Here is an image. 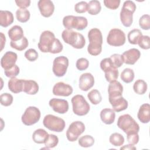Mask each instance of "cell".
Here are the masks:
<instances>
[{
  "instance_id": "7dc6e473",
  "label": "cell",
  "mask_w": 150,
  "mask_h": 150,
  "mask_svg": "<svg viewBox=\"0 0 150 150\" xmlns=\"http://www.w3.org/2000/svg\"><path fill=\"white\" fill-rule=\"evenodd\" d=\"M110 59L116 68L120 67L124 63L122 56L119 54H113L110 56Z\"/></svg>"
},
{
  "instance_id": "c3c4849f",
  "label": "cell",
  "mask_w": 150,
  "mask_h": 150,
  "mask_svg": "<svg viewBox=\"0 0 150 150\" xmlns=\"http://www.w3.org/2000/svg\"><path fill=\"white\" fill-rule=\"evenodd\" d=\"M88 4L84 1H80L74 6V10L78 13H83L87 11Z\"/></svg>"
},
{
  "instance_id": "7bdbcfd3",
  "label": "cell",
  "mask_w": 150,
  "mask_h": 150,
  "mask_svg": "<svg viewBox=\"0 0 150 150\" xmlns=\"http://www.w3.org/2000/svg\"><path fill=\"white\" fill-rule=\"evenodd\" d=\"M89 66V62L86 58H80L79 59L76 63V66L79 70L83 71L86 70Z\"/></svg>"
},
{
  "instance_id": "ab89813d",
  "label": "cell",
  "mask_w": 150,
  "mask_h": 150,
  "mask_svg": "<svg viewBox=\"0 0 150 150\" xmlns=\"http://www.w3.org/2000/svg\"><path fill=\"white\" fill-rule=\"evenodd\" d=\"M13 100V96L8 93H5L0 96V101L1 105L7 107L12 104Z\"/></svg>"
},
{
  "instance_id": "9c48e42d",
  "label": "cell",
  "mask_w": 150,
  "mask_h": 150,
  "mask_svg": "<svg viewBox=\"0 0 150 150\" xmlns=\"http://www.w3.org/2000/svg\"><path fill=\"white\" fill-rule=\"evenodd\" d=\"M55 39V36L52 32L50 30L43 31L40 36L39 42L38 44L39 49L43 53L50 52Z\"/></svg>"
},
{
  "instance_id": "836d02e7",
  "label": "cell",
  "mask_w": 150,
  "mask_h": 150,
  "mask_svg": "<svg viewBox=\"0 0 150 150\" xmlns=\"http://www.w3.org/2000/svg\"><path fill=\"white\" fill-rule=\"evenodd\" d=\"M121 79L125 83L132 82L134 79V72L130 68H126L121 73Z\"/></svg>"
},
{
  "instance_id": "f6af8a7d",
  "label": "cell",
  "mask_w": 150,
  "mask_h": 150,
  "mask_svg": "<svg viewBox=\"0 0 150 150\" xmlns=\"http://www.w3.org/2000/svg\"><path fill=\"white\" fill-rule=\"evenodd\" d=\"M25 57L30 62H34L38 58V53L34 49H29L25 53Z\"/></svg>"
},
{
  "instance_id": "7402d4cb",
  "label": "cell",
  "mask_w": 150,
  "mask_h": 150,
  "mask_svg": "<svg viewBox=\"0 0 150 150\" xmlns=\"http://www.w3.org/2000/svg\"><path fill=\"white\" fill-rule=\"evenodd\" d=\"M9 90L13 93H19L23 91V79H19L16 77L11 78L8 83Z\"/></svg>"
},
{
  "instance_id": "30bf717a",
  "label": "cell",
  "mask_w": 150,
  "mask_h": 150,
  "mask_svg": "<svg viewBox=\"0 0 150 150\" xmlns=\"http://www.w3.org/2000/svg\"><path fill=\"white\" fill-rule=\"evenodd\" d=\"M126 38L124 32L117 28H114L110 30L107 38V43L112 46H121L125 43Z\"/></svg>"
},
{
  "instance_id": "db71d44e",
  "label": "cell",
  "mask_w": 150,
  "mask_h": 150,
  "mask_svg": "<svg viewBox=\"0 0 150 150\" xmlns=\"http://www.w3.org/2000/svg\"><path fill=\"white\" fill-rule=\"evenodd\" d=\"M136 147L134 146V145H132L131 144H128V145H125L122 147L120 148V149H125V150H132V149H136Z\"/></svg>"
},
{
  "instance_id": "e0dca14e",
  "label": "cell",
  "mask_w": 150,
  "mask_h": 150,
  "mask_svg": "<svg viewBox=\"0 0 150 150\" xmlns=\"http://www.w3.org/2000/svg\"><path fill=\"white\" fill-rule=\"evenodd\" d=\"M18 56L15 52L8 51L6 52L1 59V65L5 70H8L13 67L17 60Z\"/></svg>"
},
{
  "instance_id": "f907efd6",
  "label": "cell",
  "mask_w": 150,
  "mask_h": 150,
  "mask_svg": "<svg viewBox=\"0 0 150 150\" xmlns=\"http://www.w3.org/2000/svg\"><path fill=\"white\" fill-rule=\"evenodd\" d=\"M127 138L128 142L132 144L135 145L139 141V135L138 132H132L127 134Z\"/></svg>"
},
{
  "instance_id": "5b68a950",
  "label": "cell",
  "mask_w": 150,
  "mask_h": 150,
  "mask_svg": "<svg viewBox=\"0 0 150 150\" xmlns=\"http://www.w3.org/2000/svg\"><path fill=\"white\" fill-rule=\"evenodd\" d=\"M63 25L66 29H76L78 30H82L87 26L88 21L83 16L67 15L63 18Z\"/></svg>"
},
{
  "instance_id": "484cf974",
  "label": "cell",
  "mask_w": 150,
  "mask_h": 150,
  "mask_svg": "<svg viewBox=\"0 0 150 150\" xmlns=\"http://www.w3.org/2000/svg\"><path fill=\"white\" fill-rule=\"evenodd\" d=\"M8 36L12 41H18L21 39L23 36V30L19 25H14L10 28L8 32Z\"/></svg>"
},
{
  "instance_id": "5bb4252c",
  "label": "cell",
  "mask_w": 150,
  "mask_h": 150,
  "mask_svg": "<svg viewBox=\"0 0 150 150\" xmlns=\"http://www.w3.org/2000/svg\"><path fill=\"white\" fill-rule=\"evenodd\" d=\"M52 91L55 96L67 97L72 94L73 88L70 85L60 81L54 84Z\"/></svg>"
},
{
  "instance_id": "f1b7e54d",
  "label": "cell",
  "mask_w": 150,
  "mask_h": 150,
  "mask_svg": "<svg viewBox=\"0 0 150 150\" xmlns=\"http://www.w3.org/2000/svg\"><path fill=\"white\" fill-rule=\"evenodd\" d=\"M29 43L27 38L23 36L21 39L18 41H11L10 46L12 48L15 49L19 51H22L25 49L28 46Z\"/></svg>"
},
{
  "instance_id": "8992f818",
  "label": "cell",
  "mask_w": 150,
  "mask_h": 150,
  "mask_svg": "<svg viewBox=\"0 0 150 150\" xmlns=\"http://www.w3.org/2000/svg\"><path fill=\"white\" fill-rule=\"evenodd\" d=\"M43 124L48 129L57 132H62L66 125L63 119L52 114H47L44 117Z\"/></svg>"
},
{
  "instance_id": "74e56055",
  "label": "cell",
  "mask_w": 150,
  "mask_h": 150,
  "mask_svg": "<svg viewBox=\"0 0 150 150\" xmlns=\"http://www.w3.org/2000/svg\"><path fill=\"white\" fill-rule=\"evenodd\" d=\"M59 142L58 137L54 134H49L48 137L45 142V145L47 148H53L57 146Z\"/></svg>"
},
{
  "instance_id": "8d00e7d4",
  "label": "cell",
  "mask_w": 150,
  "mask_h": 150,
  "mask_svg": "<svg viewBox=\"0 0 150 150\" xmlns=\"http://www.w3.org/2000/svg\"><path fill=\"white\" fill-rule=\"evenodd\" d=\"M100 67L104 73L114 69H117L114 66L110 57L105 58L101 61Z\"/></svg>"
},
{
  "instance_id": "d4e9b609",
  "label": "cell",
  "mask_w": 150,
  "mask_h": 150,
  "mask_svg": "<svg viewBox=\"0 0 150 150\" xmlns=\"http://www.w3.org/2000/svg\"><path fill=\"white\" fill-rule=\"evenodd\" d=\"M13 16L9 11H0V25L6 28L11 25L13 22Z\"/></svg>"
},
{
  "instance_id": "3957f363",
  "label": "cell",
  "mask_w": 150,
  "mask_h": 150,
  "mask_svg": "<svg viewBox=\"0 0 150 150\" xmlns=\"http://www.w3.org/2000/svg\"><path fill=\"white\" fill-rule=\"evenodd\" d=\"M117 126L125 134L138 132L139 131V124L129 114H124L119 117Z\"/></svg>"
},
{
  "instance_id": "60d3db41",
  "label": "cell",
  "mask_w": 150,
  "mask_h": 150,
  "mask_svg": "<svg viewBox=\"0 0 150 150\" xmlns=\"http://www.w3.org/2000/svg\"><path fill=\"white\" fill-rule=\"evenodd\" d=\"M139 46L143 49H149L150 48V39L149 37L147 35H142L141 36L138 41V43Z\"/></svg>"
},
{
  "instance_id": "f35d334b",
  "label": "cell",
  "mask_w": 150,
  "mask_h": 150,
  "mask_svg": "<svg viewBox=\"0 0 150 150\" xmlns=\"http://www.w3.org/2000/svg\"><path fill=\"white\" fill-rule=\"evenodd\" d=\"M139 25L144 30L150 29V16L148 14L143 15L139 20Z\"/></svg>"
},
{
  "instance_id": "d6986e66",
  "label": "cell",
  "mask_w": 150,
  "mask_h": 150,
  "mask_svg": "<svg viewBox=\"0 0 150 150\" xmlns=\"http://www.w3.org/2000/svg\"><path fill=\"white\" fill-rule=\"evenodd\" d=\"M109 102L115 112H120L126 110L128 107V101L122 96L108 97Z\"/></svg>"
},
{
  "instance_id": "d590c367",
  "label": "cell",
  "mask_w": 150,
  "mask_h": 150,
  "mask_svg": "<svg viewBox=\"0 0 150 150\" xmlns=\"http://www.w3.org/2000/svg\"><path fill=\"white\" fill-rule=\"evenodd\" d=\"M94 143V138L89 135H86L80 137L79 139V144L81 147L88 148L91 146Z\"/></svg>"
},
{
  "instance_id": "277c9868",
  "label": "cell",
  "mask_w": 150,
  "mask_h": 150,
  "mask_svg": "<svg viewBox=\"0 0 150 150\" xmlns=\"http://www.w3.org/2000/svg\"><path fill=\"white\" fill-rule=\"evenodd\" d=\"M136 10V5L132 1L124 2L120 12V20L125 27H129L133 22V13Z\"/></svg>"
},
{
  "instance_id": "f546056e",
  "label": "cell",
  "mask_w": 150,
  "mask_h": 150,
  "mask_svg": "<svg viewBox=\"0 0 150 150\" xmlns=\"http://www.w3.org/2000/svg\"><path fill=\"white\" fill-rule=\"evenodd\" d=\"M147 84L146 83L141 79L137 80L133 85V89L135 93L138 94L142 95L145 93L147 90Z\"/></svg>"
},
{
  "instance_id": "ee69618b",
  "label": "cell",
  "mask_w": 150,
  "mask_h": 150,
  "mask_svg": "<svg viewBox=\"0 0 150 150\" xmlns=\"http://www.w3.org/2000/svg\"><path fill=\"white\" fill-rule=\"evenodd\" d=\"M4 73L5 76L8 77H16L19 73V68L16 64H15L11 68L4 70Z\"/></svg>"
},
{
  "instance_id": "9a60e30c",
  "label": "cell",
  "mask_w": 150,
  "mask_h": 150,
  "mask_svg": "<svg viewBox=\"0 0 150 150\" xmlns=\"http://www.w3.org/2000/svg\"><path fill=\"white\" fill-rule=\"evenodd\" d=\"M123 62L127 64H134L141 56V52L135 48L130 49L124 52L121 55Z\"/></svg>"
},
{
  "instance_id": "bcb514c9",
  "label": "cell",
  "mask_w": 150,
  "mask_h": 150,
  "mask_svg": "<svg viewBox=\"0 0 150 150\" xmlns=\"http://www.w3.org/2000/svg\"><path fill=\"white\" fill-rule=\"evenodd\" d=\"M63 48V46L62 43L60 42V41L58 39L56 38L49 53H51L53 54L59 53L62 51Z\"/></svg>"
},
{
  "instance_id": "52a82bcc",
  "label": "cell",
  "mask_w": 150,
  "mask_h": 150,
  "mask_svg": "<svg viewBox=\"0 0 150 150\" xmlns=\"http://www.w3.org/2000/svg\"><path fill=\"white\" fill-rule=\"evenodd\" d=\"M73 112L79 115L83 116L88 114L90 111V105L84 97L80 94H77L71 98Z\"/></svg>"
},
{
  "instance_id": "4fadbf2b",
  "label": "cell",
  "mask_w": 150,
  "mask_h": 150,
  "mask_svg": "<svg viewBox=\"0 0 150 150\" xmlns=\"http://www.w3.org/2000/svg\"><path fill=\"white\" fill-rule=\"evenodd\" d=\"M49 104L54 111L59 114H65L69 110L68 101L64 99L53 98L50 100Z\"/></svg>"
},
{
  "instance_id": "6da1fadb",
  "label": "cell",
  "mask_w": 150,
  "mask_h": 150,
  "mask_svg": "<svg viewBox=\"0 0 150 150\" xmlns=\"http://www.w3.org/2000/svg\"><path fill=\"white\" fill-rule=\"evenodd\" d=\"M89 44L87 47L88 53L92 56H97L102 51L103 36L98 28H93L88 32Z\"/></svg>"
},
{
  "instance_id": "83f0119b",
  "label": "cell",
  "mask_w": 150,
  "mask_h": 150,
  "mask_svg": "<svg viewBox=\"0 0 150 150\" xmlns=\"http://www.w3.org/2000/svg\"><path fill=\"white\" fill-rule=\"evenodd\" d=\"M101 9V6L100 1L97 0L90 1L88 3L87 12L91 15H97Z\"/></svg>"
},
{
  "instance_id": "7c38bea8",
  "label": "cell",
  "mask_w": 150,
  "mask_h": 150,
  "mask_svg": "<svg viewBox=\"0 0 150 150\" xmlns=\"http://www.w3.org/2000/svg\"><path fill=\"white\" fill-rule=\"evenodd\" d=\"M69 66V59L64 56L56 57L53 63L52 70L54 74L57 77L63 76Z\"/></svg>"
},
{
  "instance_id": "8fae6325",
  "label": "cell",
  "mask_w": 150,
  "mask_h": 150,
  "mask_svg": "<svg viewBox=\"0 0 150 150\" xmlns=\"http://www.w3.org/2000/svg\"><path fill=\"white\" fill-rule=\"evenodd\" d=\"M85 130V125L81 121H76L70 124L66 131V137L70 142L76 141Z\"/></svg>"
},
{
  "instance_id": "1f68e13d",
  "label": "cell",
  "mask_w": 150,
  "mask_h": 150,
  "mask_svg": "<svg viewBox=\"0 0 150 150\" xmlns=\"http://www.w3.org/2000/svg\"><path fill=\"white\" fill-rule=\"evenodd\" d=\"M87 97L90 101L94 105L98 104L102 100V96L100 91L96 89L91 90L88 93Z\"/></svg>"
},
{
  "instance_id": "816d5d0a",
  "label": "cell",
  "mask_w": 150,
  "mask_h": 150,
  "mask_svg": "<svg viewBox=\"0 0 150 150\" xmlns=\"http://www.w3.org/2000/svg\"><path fill=\"white\" fill-rule=\"evenodd\" d=\"M16 5L21 9H26L27 7L29 6L30 4V0H19L15 1Z\"/></svg>"
},
{
  "instance_id": "2e32d148",
  "label": "cell",
  "mask_w": 150,
  "mask_h": 150,
  "mask_svg": "<svg viewBox=\"0 0 150 150\" xmlns=\"http://www.w3.org/2000/svg\"><path fill=\"white\" fill-rule=\"evenodd\" d=\"M38 6L41 15L48 18L52 15L54 11V5L52 1L40 0L38 2Z\"/></svg>"
},
{
  "instance_id": "f5cc1de1",
  "label": "cell",
  "mask_w": 150,
  "mask_h": 150,
  "mask_svg": "<svg viewBox=\"0 0 150 150\" xmlns=\"http://www.w3.org/2000/svg\"><path fill=\"white\" fill-rule=\"evenodd\" d=\"M1 51H2L5 46V42H6V38L5 36L4 35L2 32H1Z\"/></svg>"
},
{
  "instance_id": "681fc988",
  "label": "cell",
  "mask_w": 150,
  "mask_h": 150,
  "mask_svg": "<svg viewBox=\"0 0 150 150\" xmlns=\"http://www.w3.org/2000/svg\"><path fill=\"white\" fill-rule=\"evenodd\" d=\"M103 2L107 8L114 10L119 7L121 1L120 0H104Z\"/></svg>"
},
{
  "instance_id": "603a6c76",
  "label": "cell",
  "mask_w": 150,
  "mask_h": 150,
  "mask_svg": "<svg viewBox=\"0 0 150 150\" xmlns=\"http://www.w3.org/2000/svg\"><path fill=\"white\" fill-rule=\"evenodd\" d=\"M100 118L104 124H111L114 122L115 118V111L111 108H104L100 112Z\"/></svg>"
},
{
  "instance_id": "4316f807",
  "label": "cell",
  "mask_w": 150,
  "mask_h": 150,
  "mask_svg": "<svg viewBox=\"0 0 150 150\" xmlns=\"http://www.w3.org/2000/svg\"><path fill=\"white\" fill-rule=\"evenodd\" d=\"M48 133L45 129L39 128L35 130L32 135L33 141L37 144H43L48 137Z\"/></svg>"
},
{
  "instance_id": "b9f144b4",
  "label": "cell",
  "mask_w": 150,
  "mask_h": 150,
  "mask_svg": "<svg viewBox=\"0 0 150 150\" xmlns=\"http://www.w3.org/2000/svg\"><path fill=\"white\" fill-rule=\"evenodd\" d=\"M119 72L118 69H114L109 71L105 73V77L106 80L110 83L118 79Z\"/></svg>"
},
{
  "instance_id": "44dd1931",
  "label": "cell",
  "mask_w": 150,
  "mask_h": 150,
  "mask_svg": "<svg viewBox=\"0 0 150 150\" xmlns=\"http://www.w3.org/2000/svg\"><path fill=\"white\" fill-rule=\"evenodd\" d=\"M137 117L138 120L144 124L148 123L150 121V105L148 103L143 104L139 108Z\"/></svg>"
},
{
  "instance_id": "e575fe53",
  "label": "cell",
  "mask_w": 150,
  "mask_h": 150,
  "mask_svg": "<svg viewBox=\"0 0 150 150\" xmlns=\"http://www.w3.org/2000/svg\"><path fill=\"white\" fill-rule=\"evenodd\" d=\"M109 141L114 146H120L124 143V138L121 134L115 132L110 135Z\"/></svg>"
},
{
  "instance_id": "ac0fdd59",
  "label": "cell",
  "mask_w": 150,
  "mask_h": 150,
  "mask_svg": "<svg viewBox=\"0 0 150 150\" xmlns=\"http://www.w3.org/2000/svg\"><path fill=\"white\" fill-rule=\"evenodd\" d=\"M94 84V78L90 73L82 74L79 78V88L82 91H87Z\"/></svg>"
},
{
  "instance_id": "4dcf8cb0",
  "label": "cell",
  "mask_w": 150,
  "mask_h": 150,
  "mask_svg": "<svg viewBox=\"0 0 150 150\" xmlns=\"http://www.w3.org/2000/svg\"><path fill=\"white\" fill-rule=\"evenodd\" d=\"M142 36V33L139 29H134L129 32L127 35L128 42L132 45H137L139 38Z\"/></svg>"
},
{
  "instance_id": "7a4b0ae2",
  "label": "cell",
  "mask_w": 150,
  "mask_h": 150,
  "mask_svg": "<svg viewBox=\"0 0 150 150\" xmlns=\"http://www.w3.org/2000/svg\"><path fill=\"white\" fill-rule=\"evenodd\" d=\"M64 42L75 49H80L84 47L86 40L83 35L71 29H64L62 33Z\"/></svg>"
},
{
  "instance_id": "ba28073f",
  "label": "cell",
  "mask_w": 150,
  "mask_h": 150,
  "mask_svg": "<svg viewBox=\"0 0 150 150\" xmlns=\"http://www.w3.org/2000/svg\"><path fill=\"white\" fill-rule=\"evenodd\" d=\"M40 118V111L38 108L33 106L28 107L22 115V122L27 126L32 125L38 122Z\"/></svg>"
},
{
  "instance_id": "d6a6232c",
  "label": "cell",
  "mask_w": 150,
  "mask_h": 150,
  "mask_svg": "<svg viewBox=\"0 0 150 150\" xmlns=\"http://www.w3.org/2000/svg\"><path fill=\"white\" fill-rule=\"evenodd\" d=\"M30 12L26 9H19L16 11V17L17 20L21 23H25L30 18Z\"/></svg>"
},
{
  "instance_id": "cb8c5ba5",
  "label": "cell",
  "mask_w": 150,
  "mask_h": 150,
  "mask_svg": "<svg viewBox=\"0 0 150 150\" xmlns=\"http://www.w3.org/2000/svg\"><path fill=\"white\" fill-rule=\"evenodd\" d=\"M39 91V85L36 81L32 80L23 79V91L30 95H34Z\"/></svg>"
},
{
  "instance_id": "ffe728a7",
  "label": "cell",
  "mask_w": 150,
  "mask_h": 150,
  "mask_svg": "<svg viewBox=\"0 0 150 150\" xmlns=\"http://www.w3.org/2000/svg\"><path fill=\"white\" fill-rule=\"evenodd\" d=\"M123 92L122 85L118 81L115 80L110 83L108 87V97H115L122 96Z\"/></svg>"
}]
</instances>
